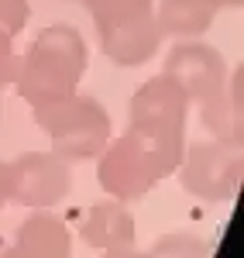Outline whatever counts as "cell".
<instances>
[{
  "label": "cell",
  "mask_w": 244,
  "mask_h": 258,
  "mask_svg": "<svg viewBox=\"0 0 244 258\" xmlns=\"http://www.w3.org/2000/svg\"><path fill=\"white\" fill-rule=\"evenodd\" d=\"M165 76L186 90L189 103L200 107V120L210 138L241 141V69L227 73L224 55L206 41H176L165 55Z\"/></svg>",
  "instance_id": "cell-1"
},
{
  "label": "cell",
  "mask_w": 244,
  "mask_h": 258,
  "mask_svg": "<svg viewBox=\"0 0 244 258\" xmlns=\"http://www.w3.org/2000/svg\"><path fill=\"white\" fill-rule=\"evenodd\" d=\"M86 38L72 24H48L31 38V45L18 59V97L31 107L59 103L79 93L86 73Z\"/></svg>",
  "instance_id": "cell-2"
},
{
  "label": "cell",
  "mask_w": 244,
  "mask_h": 258,
  "mask_svg": "<svg viewBox=\"0 0 244 258\" xmlns=\"http://www.w3.org/2000/svg\"><path fill=\"white\" fill-rule=\"evenodd\" d=\"M189 97L172 76L158 73L155 80L141 83L127 103V131L165 165L172 176L186 152V120H189Z\"/></svg>",
  "instance_id": "cell-3"
},
{
  "label": "cell",
  "mask_w": 244,
  "mask_h": 258,
  "mask_svg": "<svg viewBox=\"0 0 244 258\" xmlns=\"http://www.w3.org/2000/svg\"><path fill=\"white\" fill-rule=\"evenodd\" d=\"M31 114H35V124L52 141V155H59L69 165L97 159L114 131L110 110L90 93H72L59 103L31 107Z\"/></svg>",
  "instance_id": "cell-4"
},
{
  "label": "cell",
  "mask_w": 244,
  "mask_h": 258,
  "mask_svg": "<svg viewBox=\"0 0 244 258\" xmlns=\"http://www.w3.org/2000/svg\"><path fill=\"white\" fill-rule=\"evenodd\" d=\"M86 11L97 28L100 52L121 69L144 66L162 48L155 0H90Z\"/></svg>",
  "instance_id": "cell-5"
},
{
  "label": "cell",
  "mask_w": 244,
  "mask_h": 258,
  "mask_svg": "<svg viewBox=\"0 0 244 258\" xmlns=\"http://www.w3.org/2000/svg\"><path fill=\"white\" fill-rule=\"evenodd\" d=\"M176 172H179V182L189 197L203 200V203H227L241 189L244 176L241 141H224V138L196 141L183 152V162Z\"/></svg>",
  "instance_id": "cell-6"
},
{
  "label": "cell",
  "mask_w": 244,
  "mask_h": 258,
  "mask_svg": "<svg viewBox=\"0 0 244 258\" xmlns=\"http://www.w3.org/2000/svg\"><path fill=\"white\" fill-rule=\"evenodd\" d=\"M169 176L165 165L131 131H124L121 138H110L107 148L97 155V182L110 200H141L144 193H151L162 179Z\"/></svg>",
  "instance_id": "cell-7"
},
{
  "label": "cell",
  "mask_w": 244,
  "mask_h": 258,
  "mask_svg": "<svg viewBox=\"0 0 244 258\" xmlns=\"http://www.w3.org/2000/svg\"><path fill=\"white\" fill-rule=\"evenodd\" d=\"M72 169L52 152H24L7 162V203L28 210H52L69 197Z\"/></svg>",
  "instance_id": "cell-8"
},
{
  "label": "cell",
  "mask_w": 244,
  "mask_h": 258,
  "mask_svg": "<svg viewBox=\"0 0 244 258\" xmlns=\"http://www.w3.org/2000/svg\"><path fill=\"white\" fill-rule=\"evenodd\" d=\"M0 258H72V231L48 210L28 214Z\"/></svg>",
  "instance_id": "cell-9"
},
{
  "label": "cell",
  "mask_w": 244,
  "mask_h": 258,
  "mask_svg": "<svg viewBox=\"0 0 244 258\" xmlns=\"http://www.w3.org/2000/svg\"><path fill=\"white\" fill-rule=\"evenodd\" d=\"M76 234L93 251H110V248L134 244V214L121 200H100V203L83 210Z\"/></svg>",
  "instance_id": "cell-10"
},
{
  "label": "cell",
  "mask_w": 244,
  "mask_h": 258,
  "mask_svg": "<svg viewBox=\"0 0 244 258\" xmlns=\"http://www.w3.org/2000/svg\"><path fill=\"white\" fill-rule=\"evenodd\" d=\"M155 21H158L162 38L193 41V38H203L213 28L217 11L210 7V0H158Z\"/></svg>",
  "instance_id": "cell-11"
},
{
  "label": "cell",
  "mask_w": 244,
  "mask_h": 258,
  "mask_svg": "<svg viewBox=\"0 0 244 258\" xmlns=\"http://www.w3.org/2000/svg\"><path fill=\"white\" fill-rule=\"evenodd\" d=\"M31 18V4L28 0H0V90L14 86L18 80V48L14 38L24 31V24Z\"/></svg>",
  "instance_id": "cell-12"
},
{
  "label": "cell",
  "mask_w": 244,
  "mask_h": 258,
  "mask_svg": "<svg viewBox=\"0 0 244 258\" xmlns=\"http://www.w3.org/2000/svg\"><path fill=\"white\" fill-rule=\"evenodd\" d=\"M151 258H210V244L196 234H165L151 244Z\"/></svg>",
  "instance_id": "cell-13"
},
{
  "label": "cell",
  "mask_w": 244,
  "mask_h": 258,
  "mask_svg": "<svg viewBox=\"0 0 244 258\" xmlns=\"http://www.w3.org/2000/svg\"><path fill=\"white\" fill-rule=\"evenodd\" d=\"M100 258H151L148 251L134 248V244H124V248H110V251H100Z\"/></svg>",
  "instance_id": "cell-14"
},
{
  "label": "cell",
  "mask_w": 244,
  "mask_h": 258,
  "mask_svg": "<svg viewBox=\"0 0 244 258\" xmlns=\"http://www.w3.org/2000/svg\"><path fill=\"white\" fill-rule=\"evenodd\" d=\"M7 207V162L0 159V210Z\"/></svg>",
  "instance_id": "cell-15"
},
{
  "label": "cell",
  "mask_w": 244,
  "mask_h": 258,
  "mask_svg": "<svg viewBox=\"0 0 244 258\" xmlns=\"http://www.w3.org/2000/svg\"><path fill=\"white\" fill-rule=\"evenodd\" d=\"M244 0H210V7L213 11H241Z\"/></svg>",
  "instance_id": "cell-16"
},
{
  "label": "cell",
  "mask_w": 244,
  "mask_h": 258,
  "mask_svg": "<svg viewBox=\"0 0 244 258\" xmlns=\"http://www.w3.org/2000/svg\"><path fill=\"white\" fill-rule=\"evenodd\" d=\"M62 4H83V7H86V4H90V0H62Z\"/></svg>",
  "instance_id": "cell-17"
}]
</instances>
